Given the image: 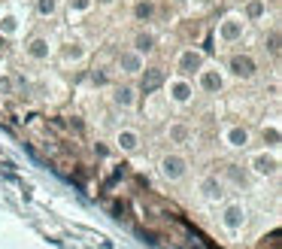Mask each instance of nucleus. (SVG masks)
<instances>
[{
	"label": "nucleus",
	"instance_id": "13",
	"mask_svg": "<svg viewBox=\"0 0 282 249\" xmlns=\"http://www.w3.org/2000/svg\"><path fill=\"white\" fill-rule=\"evenodd\" d=\"M200 85H204V91H219V88H222L219 70H204V73H200Z\"/></svg>",
	"mask_w": 282,
	"mask_h": 249
},
{
	"label": "nucleus",
	"instance_id": "16",
	"mask_svg": "<svg viewBox=\"0 0 282 249\" xmlns=\"http://www.w3.org/2000/svg\"><path fill=\"white\" fill-rule=\"evenodd\" d=\"M264 12H267V0H249L246 3V18L249 21H258Z\"/></svg>",
	"mask_w": 282,
	"mask_h": 249
},
{
	"label": "nucleus",
	"instance_id": "23",
	"mask_svg": "<svg viewBox=\"0 0 282 249\" xmlns=\"http://www.w3.org/2000/svg\"><path fill=\"white\" fill-rule=\"evenodd\" d=\"M94 82L97 85H106V73H94Z\"/></svg>",
	"mask_w": 282,
	"mask_h": 249
},
{
	"label": "nucleus",
	"instance_id": "8",
	"mask_svg": "<svg viewBox=\"0 0 282 249\" xmlns=\"http://www.w3.org/2000/svg\"><path fill=\"white\" fill-rule=\"evenodd\" d=\"M112 103L131 110V106L137 103V88H134V85H118V88L112 91Z\"/></svg>",
	"mask_w": 282,
	"mask_h": 249
},
{
	"label": "nucleus",
	"instance_id": "22",
	"mask_svg": "<svg viewBox=\"0 0 282 249\" xmlns=\"http://www.w3.org/2000/svg\"><path fill=\"white\" fill-rule=\"evenodd\" d=\"M70 9H79V12H85V9H91V0H70Z\"/></svg>",
	"mask_w": 282,
	"mask_h": 249
},
{
	"label": "nucleus",
	"instance_id": "25",
	"mask_svg": "<svg viewBox=\"0 0 282 249\" xmlns=\"http://www.w3.org/2000/svg\"><path fill=\"white\" fill-rule=\"evenodd\" d=\"M176 3H185V0H176Z\"/></svg>",
	"mask_w": 282,
	"mask_h": 249
},
{
	"label": "nucleus",
	"instance_id": "15",
	"mask_svg": "<svg viewBox=\"0 0 282 249\" xmlns=\"http://www.w3.org/2000/svg\"><path fill=\"white\" fill-rule=\"evenodd\" d=\"M204 195L210 198V201H219L225 192H222V183H219V176H207L204 180Z\"/></svg>",
	"mask_w": 282,
	"mask_h": 249
},
{
	"label": "nucleus",
	"instance_id": "9",
	"mask_svg": "<svg viewBox=\"0 0 282 249\" xmlns=\"http://www.w3.org/2000/svg\"><path fill=\"white\" fill-rule=\"evenodd\" d=\"M200 67H204V55H200V52L188 49V52L179 55V70H182V73H191V70H200Z\"/></svg>",
	"mask_w": 282,
	"mask_h": 249
},
{
	"label": "nucleus",
	"instance_id": "19",
	"mask_svg": "<svg viewBox=\"0 0 282 249\" xmlns=\"http://www.w3.org/2000/svg\"><path fill=\"white\" fill-rule=\"evenodd\" d=\"M134 15H137L140 21H149V18H152V3H146V0H140V3L134 6Z\"/></svg>",
	"mask_w": 282,
	"mask_h": 249
},
{
	"label": "nucleus",
	"instance_id": "11",
	"mask_svg": "<svg viewBox=\"0 0 282 249\" xmlns=\"http://www.w3.org/2000/svg\"><path fill=\"white\" fill-rule=\"evenodd\" d=\"M134 49L143 55V52H152L155 49V33L152 30H140L137 37H134Z\"/></svg>",
	"mask_w": 282,
	"mask_h": 249
},
{
	"label": "nucleus",
	"instance_id": "14",
	"mask_svg": "<svg viewBox=\"0 0 282 249\" xmlns=\"http://www.w3.org/2000/svg\"><path fill=\"white\" fill-rule=\"evenodd\" d=\"M246 143H249V131H246V128H231V131H228V146L243 149Z\"/></svg>",
	"mask_w": 282,
	"mask_h": 249
},
{
	"label": "nucleus",
	"instance_id": "4",
	"mask_svg": "<svg viewBox=\"0 0 282 249\" xmlns=\"http://www.w3.org/2000/svg\"><path fill=\"white\" fill-rule=\"evenodd\" d=\"M118 67H122V73H140L143 70V55L137 52V49H125L122 55H118Z\"/></svg>",
	"mask_w": 282,
	"mask_h": 249
},
{
	"label": "nucleus",
	"instance_id": "21",
	"mask_svg": "<svg viewBox=\"0 0 282 249\" xmlns=\"http://www.w3.org/2000/svg\"><path fill=\"white\" fill-rule=\"evenodd\" d=\"M58 6H61L58 0H39V3H36V12H39V15H55Z\"/></svg>",
	"mask_w": 282,
	"mask_h": 249
},
{
	"label": "nucleus",
	"instance_id": "18",
	"mask_svg": "<svg viewBox=\"0 0 282 249\" xmlns=\"http://www.w3.org/2000/svg\"><path fill=\"white\" fill-rule=\"evenodd\" d=\"M82 55H85V49H82L79 43H67V46L61 49V58H64V61H79Z\"/></svg>",
	"mask_w": 282,
	"mask_h": 249
},
{
	"label": "nucleus",
	"instance_id": "1",
	"mask_svg": "<svg viewBox=\"0 0 282 249\" xmlns=\"http://www.w3.org/2000/svg\"><path fill=\"white\" fill-rule=\"evenodd\" d=\"M158 170H161L164 180L179 183V180H185V173H188V161H185L182 155H164L161 164H158Z\"/></svg>",
	"mask_w": 282,
	"mask_h": 249
},
{
	"label": "nucleus",
	"instance_id": "12",
	"mask_svg": "<svg viewBox=\"0 0 282 249\" xmlns=\"http://www.w3.org/2000/svg\"><path fill=\"white\" fill-rule=\"evenodd\" d=\"M27 55H30V58H36V61L49 58V40H43V37L30 40V46H27Z\"/></svg>",
	"mask_w": 282,
	"mask_h": 249
},
{
	"label": "nucleus",
	"instance_id": "2",
	"mask_svg": "<svg viewBox=\"0 0 282 249\" xmlns=\"http://www.w3.org/2000/svg\"><path fill=\"white\" fill-rule=\"evenodd\" d=\"M228 70H231L237 79H252L255 70H258V64H255L252 55H234V58L228 61Z\"/></svg>",
	"mask_w": 282,
	"mask_h": 249
},
{
	"label": "nucleus",
	"instance_id": "3",
	"mask_svg": "<svg viewBox=\"0 0 282 249\" xmlns=\"http://www.w3.org/2000/svg\"><path fill=\"white\" fill-rule=\"evenodd\" d=\"M222 222H225L228 231H240V228L246 225V210H243V204H228L225 213H222Z\"/></svg>",
	"mask_w": 282,
	"mask_h": 249
},
{
	"label": "nucleus",
	"instance_id": "20",
	"mask_svg": "<svg viewBox=\"0 0 282 249\" xmlns=\"http://www.w3.org/2000/svg\"><path fill=\"white\" fill-rule=\"evenodd\" d=\"M188 134H191V131H188L185 125H173V128H170V140H173V143H185Z\"/></svg>",
	"mask_w": 282,
	"mask_h": 249
},
{
	"label": "nucleus",
	"instance_id": "24",
	"mask_svg": "<svg viewBox=\"0 0 282 249\" xmlns=\"http://www.w3.org/2000/svg\"><path fill=\"white\" fill-rule=\"evenodd\" d=\"M264 140H273V143H276V140H279V134H276V131H264Z\"/></svg>",
	"mask_w": 282,
	"mask_h": 249
},
{
	"label": "nucleus",
	"instance_id": "7",
	"mask_svg": "<svg viewBox=\"0 0 282 249\" xmlns=\"http://www.w3.org/2000/svg\"><path fill=\"white\" fill-rule=\"evenodd\" d=\"M191 94H194V88H191L188 79H173V82H170V97H173L176 103H188Z\"/></svg>",
	"mask_w": 282,
	"mask_h": 249
},
{
	"label": "nucleus",
	"instance_id": "17",
	"mask_svg": "<svg viewBox=\"0 0 282 249\" xmlns=\"http://www.w3.org/2000/svg\"><path fill=\"white\" fill-rule=\"evenodd\" d=\"M161 82H164V73H161L158 67H152V70L143 76V91H152V88H158Z\"/></svg>",
	"mask_w": 282,
	"mask_h": 249
},
{
	"label": "nucleus",
	"instance_id": "5",
	"mask_svg": "<svg viewBox=\"0 0 282 249\" xmlns=\"http://www.w3.org/2000/svg\"><path fill=\"white\" fill-rule=\"evenodd\" d=\"M276 167H279L276 155L261 152V155H255V158H252V170H255L258 176H273V173H276Z\"/></svg>",
	"mask_w": 282,
	"mask_h": 249
},
{
	"label": "nucleus",
	"instance_id": "6",
	"mask_svg": "<svg viewBox=\"0 0 282 249\" xmlns=\"http://www.w3.org/2000/svg\"><path fill=\"white\" fill-rule=\"evenodd\" d=\"M222 40H228V43H234V40H240L243 37V18H237V15H231V18H225L222 21Z\"/></svg>",
	"mask_w": 282,
	"mask_h": 249
},
{
	"label": "nucleus",
	"instance_id": "10",
	"mask_svg": "<svg viewBox=\"0 0 282 249\" xmlns=\"http://www.w3.org/2000/svg\"><path fill=\"white\" fill-rule=\"evenodd\" d=\"M115 143H118L122 152H137V146H140V134L131 131V128H125V131L115 134Z\"/></svg>",
	"mask_w": 282,
	"mask_h": 249
}]
</instances>
